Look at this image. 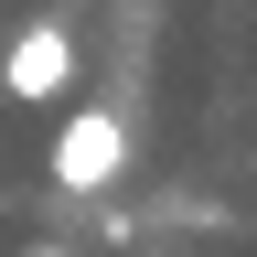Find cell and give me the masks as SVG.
I'll use <instances>...</instances> for the list:
<instances>
[{
	"instance_id": "1",
	"label": "cell",
	"mask_w": 257,
	"mask_h": 257,
	"mask_svg": "<svg viewBox=\"0 0 257 257\" xmlns=\"http://www.w3.org/2000/svg\"><path fill=\"white\" fill-rule=\"evenodd\" d=\"M118 172H128V118L107 107V96H86V107L54 128V182L64 193H107Z\"/></svg>"
},
{
	"instance_id": "2",
	"label": "cell",
	"mask_w": 257,
	"mask_h": 257,
	"mask_svg": "<svg viewBox=\"0 0 257 257\" xmlns=\"http://www.w3.org/2000/svg\"><path fill=\"white\" fill-rule=\"evenodd\" d=\"M64 86H75V32H64V22H22V43L0 54V96H22V107H54Z\"/></svg>"
},
{
	"instance_id": "3",
	"label": "cell",
	"mask_w": 257,
	"mask_h": 257,
	"mask_svg": "<svg viewBox=\"0 0 257 257\" xmlns=\"http://www.w3.org/2000/svg\"><path fill=\"white\" fill-rule=\"evenodd\" d=\"M22 257H75V246H22Z\"/></svg>"
}]
</instances>
